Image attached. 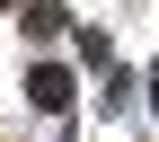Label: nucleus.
<instances>
[{
	"label": "nucleus",
	"mask_w": 159,
	"mask_h": 142,
	"mask_svg": "<svg viewBox=\"0 0 159 142\" xmlns=\"http://www.w3.org/2000/svg\"><path fill=\"white\" fill-rule=\"evenodd\" d=\"M150 107H159V62H150Z\"/></svg>",
	"instance_id": "obj_3"
},
{
	"label": "nucleus",
	"mask_w": 159,
	"mask_h": 142,
	"mask_svg": "<svg viewBox=\"0 0 159 142\" xmlns=\"http://www.w3.org/2000/svg\"><path fill=\"white\" fill-rule=\"evenodd\" d=\"M27 98H35L44 115H62V107H71V71H62V62H35V71H27Z\"/></svg>",
	"instance_id": "obj_1"
},
{
	"label": "nucleus",
	"mask_w": 159,
	"mask_h": 142,
	"mask_svg": "<svg viewBox=\"0 0 159 142\" xmlns=\"http://www.w3.org/2000/svg\"><path fill=\"white\" fill-rule=\"evenodd\" d=\"M62 27H71V9H62V0H27V18H18V36H35V45H53Z\"/></svg>",
	"instance_id": "obj_2"
}]
</instances>
